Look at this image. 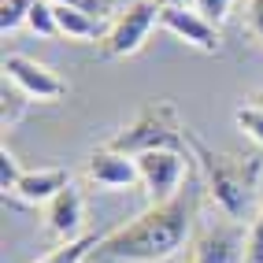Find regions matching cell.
Masks as SVG:
<instances>
[{
  "instance_id": "d6986e66",
  "label": "cell",
  "mask_w": 263,
  "mask_h": 263,
  "mask_svg": "<svg viewBox=\"0 0 263 263\" xmlns=\"http://www.w3.org/2000/svg\"><path fill=\"white\" fill-rule=\"evenodd\" d=\"M52 4L85 11V15H93V19H108V15H115V0H52Z\"/></svg>"
},
{
  "instance_id": "277c9868",
  "label": "cell",
  "mask_w": 263,
  "mask_h": 263,
  "mask_svg": "<svg viewBox=\"0 0 263 263\" xmlns=\"http://www.w3.org/2000/svg\"><path fill=\"white\" fill-rule=\"evenodd\" d=\"M160 8L163 4H156V0H134L130 8H122L108 33H104V41H100V52L108 60H126L134 56V52H141L145 41H148V33L160 26Z\"/></svg>"
},
{
  "instance_id": "ffe728a7",
  "label": "cell",
  "mask_w": 263,
  "mask_h": 263,
  "mask_svg": "<svg viewBox=\"0 0 263 263\" xmlns=\"http://www.w3.org/2000/svg\"><path fill=\"white\" fill-rule=\"evenodd\" d=\"M193 8H197L208 23H215V26H219V23H226V19H230L234 0H193Z\"/></svg>"
},
{
  "instance_id": "9c48e42d",
  "label": "cell",
  "mask_w": 263,
  "mask_h": 263,
  "mask_svg": "<svg viewBox=\"0 0 263 263\" xmlns=\"http://www.w3.org/2000/svg\"><path fill=\"white\" fill-rule=\"evenodd\" d=\"M85 178L100 189H134L141 185V167H137V156H126V152H115V148H97L89 160H85Z\"/></svg>"
},
{
  "instance_id": "30bf717a",
  "label": "cell",
  "mask_w": 263,
  "mask_h": 263,
  "mask_svg": "<svg viewBox=\"0 0 263 263\" xmlns=\"http://www.w3.org/2000/svg\"><path fill=\"white\" fill-rule=\"evenodd\" d=\"M82 226H85V200H82L78 185L71 182L45 204V230L60 241H74V237H82Z\"/></svg>"
},
{
  "instance_id": "d4e9b609",
  "label": "cell",
  "mask_w": 263,
  "mask_h": 263,
  "mask_svg": "<svg viewBox=\"0 0 263 263\" xmlns=\"http://www.w3.org/2000/svg\"><path fill=\"white\" fill-rule=\"evenodd\" d=\"M167 263H182V259H167Z\"/></svg>"
},
{
  "instance_id": "ba28073f",
  "label": "cell",
  "mask_w": 263,
  "mask_h": 263,
  "mask_svg": "<svg viewBox=\"0 0 263 263\" xmlns=\"http://www.w3.org/2000/svg\"><path fill=\"white\" fill-rule=\"evenodd\" d=\"M160 26L167 33H174L178 41L200 48V52H219L222 37H219V26L208 23L197 8H185V4H163L160 8Z\"/></svg>"
},
{
  "instance_id": "52a82bcc",
  "label": "cell",
  "mask_w": 263,
  "mask_h": 263,
  "mask_svg": "<svg viewBox=\"0 0 263 263\" xmlns=\"http://www.w3.org/2000/svg\"><path fill=\"white\" fill-rule=\"evenodd\" d=\"M4 82L19 85V89L37 104H56V100L67 97V82L52 71V67L30 60V56H19V52L4 56Z\"/></svg>"
},
{
  "instance_id": "5b68a950",
  "label": "cell",
  "mask_w": 263,
  "mask_h": 263,
  "mask_svg": "<svg viewBox=\"0 0 263 263\" xmlns=\"http://www.w3.org/2000/svg\"><path fill=\"white\" fill-rule=\"evenodd\" d=\"M189 160H193V156L171 152V148L137 156V167H141V189L148 193L152 204H167V200H174L182 193V182L189 174Z\"/></svg>"
},
{
  "instance_id": "8fae6325",
  "label": "cell",
  "mask_w": 263,
  "mask_h": 263,
  "mask_svg": "<svg viewBox=\"0 0 263 263\" xmlns=\"http://www.w3.org/2000/svg\"><path fill=\"white\" fill-rule=\"evenodd\" d=\"M67 185H71V174L63 167H37V171H23L19 185H15V197L26 204H48Z\"/></svg>"
},
{
  "instance_id": "4fadbf2b",
  "label": "cell",
  "mask_w": 263,
  "mask_h": 263,
  "mask_svg": "<svg viewBox=\"0 0 263 263\" xmlns=\"http://www.w3.org/2000/svg\"><path fill=\"white\" fill-rule=\"evenodd\" d=\"M100 241H104V237H97V234H82V237H74V241H60L56 249L45 252L37 263H85V259H89V252L100 249Z\"/></svg>"
},
{
  "instance_id": "5bb4252c",
  "label": "cell",
  "mask_w": 263,
  "mask_h": 263,
  "mask_svg": "<svg viewBox=\"0 0 263 263\" xmlns=\"http://www.w3.org/2000/svg\"><path fill=\"white\" fill-rule=\"evenodd\" d=\"M26 26H30L33 33H41V37H60V26H56V8H52V0H33Z\"/></svg>"
},
{
  "instance_id": "ac0fdd59",
  "label": "cell",
  "mask_w": 263,
  "mask_h": 263,
  "mask_svg": "<svg viewBox=\"0 0 263 263\" xmlns=\"http://www.w3.org/2000/svg\"><path fill=\"white\" fill-rule=\"evenodd\" d=\"M19 178H23V167H19V160H15V152H8V145H4L0 148V189H4V197L15 193Z\"/></svg>"
},
{
  "instance_id": "3957f363",
  "label": "cell",
  "mask_w": 263,
  "mask_h": 263,
  "mask_svg": "<svg viewBox=\"0 0 263 263\" xmlns=\"http://www.w3.org/2000/svg\"><path fill=\"white\" fill-rule=\"evenodd\" d=\"M108 148L115 152H126V156H145V152H160V148H171V152H185L193 148V134L182 126L174 104L167 100H152L145 104L141 111L134 115V122L122 134H115Z\"/></svg>"
},
{
  "instance_id": "8992f818",
  "label": "cell",
  "mask_w": 263,
  "mask_h": 263,
  "mask_svg": "<svg viewBox=\"0 0 263 263\" xmlns=\"http://www.w3.org/2000/svg\"><path fill=\"white\" fill-rule=\"evenodd\" d=\"M249 256V237L245 226L226 219V222H212L189 241V256L185 263H245Z\"/></svg>"
},
{
  "instance_id": "e0dca14e",
  "label": "cell",
  "mask_w": 263,
  "mask_h": 263,
  "mask_svg": "<svg viewBox=\"0 0 263 263\" xmlns=\"http://www.w3.org/2000/svg\"><path fill=\"white\" fill-rule=\"evenodd\" d=\"M30 8H33V0H0V30L4 33L19 30L30 19Z\"/></svg>"
},
{
  "instance_id": "44dd1931",
  "label": "cell",
  "mask_w": 263,
  "mask_h": 263,
  "mask_svg": "<svg viewBox=\"0 0 263 263\" xmlns=\"http://www.w3.org/2000/svg\"><path fill=\"white\" fill-rule=\"evenodd\" d=\"M245 263H263V208H259V215L252 219V230H249V256H245Z\"/></svg>"
},
{
  "instance_id": "7c38bea8",
  "label": "cell",
  "mask_w": 263,
  "mask_h": 263,
  "mask_svg": "<svg viewBox=\"0 0 263 263\" xmlns=\"http://www.w3.org/2000/svg\"><path fill=\"white\" fill-rule=\"evenodd\" d=\"M56 8V26H60V37L67 41H104V19H93L85 11H74V8H63V4H52Z\"/></svg>"
},
{
  "instance_id": "2e32d148",
  "label": "cell",
  "mask_w": 263,
  "mask_h": 263,
  "mask_svg": "<svg viewBox=\"0 0 263 263\" xmlns=\"http://www.w3.org/2000/svg\"><path fill=\"white\" fill-rule=\"evenodd\" d=\"M234 122H237V130H245L252 137L256 145H263V104H245V108L234 111Z\"/></svg>"
},
{
  "instance_id": "7a4b0ae2",
  "label": "cell",
  "mask_w": 263,
  "mask_h": 263,
  "mask_svg": "<svg viewBox=\"0 0 263 263\" xmlns=\"http://www.w3.org/2000/svg\"><path fill=\"white\" fill-rule=\"evenodd\" d=\"M193 156L204 171V182H208V193H212L215 208L234 219V222H245V215L252 212L256 204V193H259V174H263V163L256 156H237V152H215L208 148L204 141L193 137Z\"/></svg>"
},
{
  "instance_id": "6da1fadb",
  "label": "cell",
  "mask_w": 263,
  "mask_h": 263,
  "mask_svg": "<svg viewBox=\"0 0 263 263\" xmlns=\"http://www.w3.org/2000/svg\"><path fill=\"white\" fill-rule=\"evenodd\" d=\"M193 215H197V200H193V193L182 189L174 200L152 204L134 222L111 230L97 252L111 259H130V263H167L189 245Z\"/></svg>"
},
{
  "instance_id": "cb8c5ba5",
  "label": "cell",
  "mask_w": 263,
  "mask_h": 263,
  "mask_svg": "<svg viewBox=\"0 0 263 263\" xmlns=\"http://www.w3.org/2000/svg\"><path fill=\"white\" fill-rule=\"evenodd\" d=\"M252 100H256V104H263V93H256V97H252Z\"/></svg>"
},
{
  "instance_id": "603a6c76",
  "label": "cell",
  "mask_w": 263,
  "mask_h": 263,
  "mask_svg": "<svg viewBox=\"0 0 263 263\" xmlns=\"http://www.w3.org/2000/svg\"><path fill=\"white\" fill-rule=\"evenodd\" d=\"M160 4H189V0H160Z\"/></svg>"
},
{
  "instance_id": "7402d4cb",
  "label": "cell",
  "mask_w": 263,
  "mask_h": 263,
  "mask_svg": "<svg viewBox=\"0 0 263 263\" xmlns=\"http://www.w3.org/2000/svg\"><path fill=\"white\" fill-rule=\"evenodd\" d=\"M245 26H249V33L263 45V0H249V8H245Z\"/></svg>"
},
{
  "instance_id": "9a60e30c",
  "label": "cell",
  "mask_w": 263,
  "mask_h": 263,
  "mask_svg": "<svg viewBox=\"0 0 263 263\" xmlns=\"http://www.w3.org/2000/svg\"><path fill=\"white\" fill-rule=\"evenodd\" d=\"M0 100H4V104H0V119H4V130H11L15 122L23 119V104H26L30 97L19 89V85L4 82V93H0Z\"/></svg>"
}]
</instances>
